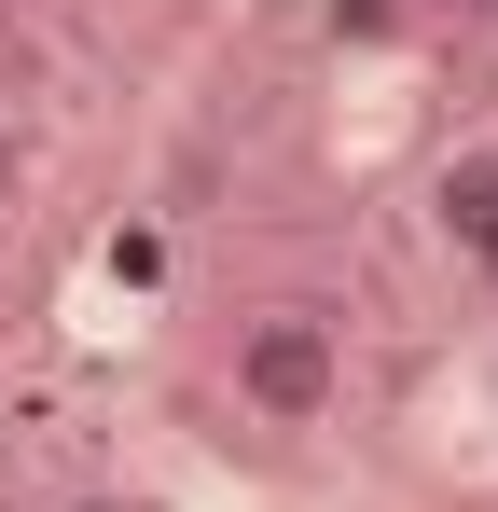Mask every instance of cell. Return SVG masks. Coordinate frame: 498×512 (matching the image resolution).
I'll return each mask as SVG.
<instances>
[{
	"label": "cell",
	"mask_w": 498,
	"mask_h": 512,
	"mask_svg": "<svg viewBox=\"0 0 498 512\" xmlns=\"http://www.w3.org/2000/svg\"><path fill=\"white\" fill-rule=\"evenodd\" d=\"M332 402H346V333H332L319 305H263V319H236V416L319 429Z\"/></svg>",
	"instance_id": "6da1fadb"
},
{
	"label": "cell",
	"mask_w": 498,
	"mask_h": 512,
	"mask_svg": "<svg viewBox=\"0 0 498 512\" xmlns=\"http://www.w3.org/2000/svg\"><path fill=\"white\" fill-rule=\"evenodd\" d=\"M429 208H443V250L498 291V153H457V167L429 180Z\"/></svg>",
	"instance_id": "7a4b0ae2"
},
{
	"label": "cell",
	"mask_w": 498,
	"mask_h": 512,
	"mask_svg": "<svg viewBox=\"0 0 498 512\" xmlns=\"http://www.w3.org/2000/svg\"><path fill=\"white\" fill-rule=\"evenodd\" d=\"M0 194H14V125H0Z\"/></svg>",
	"instance_id": "3957f363"
},
{
	"label": "cell",
	"mask_w": 498,
	"mask_h": 512,
	"mask_svg": "<svg viewBox=\"0 0 498 512\" xmlns=\"http://www.w3.org/2000/svg\"><path fill=\"white\" fill-rule=\"evenodd\" d=\"M70 512H139V499H70Z\"/></svg>",
	"instance_id": "277c9868"
},
{
	"label": "cell",
	"mask_w": 498,
	"mask_h": 512,
	"mask_svg": "<svg viewBox=\"0 0 498 512\" xmlns=\"http://www.w3.org/2000/svg\"><path fill=\"white\" fill-rule=\"evenodd\" d=\"M471 14H498V0H471Z\"/></svg>",
	"instance_id": "5b68a950"
}]
</instances>
